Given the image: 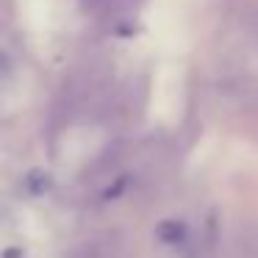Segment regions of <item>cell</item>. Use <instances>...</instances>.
<instances>
[{
  "mask_svg": "<svg viewBox=\"0 0 258 258\" xmlns=\"http://www.w3.org/2000/svg\"><path fill=\"white\" fill-rule=\"evenodd\" d=\"M158 236H161L164 241H178V239H183V225L164 222V225H158Z\"/></svg>",
  "mask_w": 258,
  "mask_h": 258,
  "instance_id": "6da1fadb",
  "label": "cell"
}]
</instances>
